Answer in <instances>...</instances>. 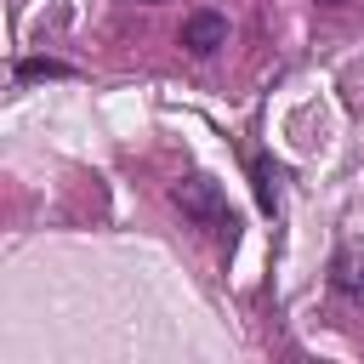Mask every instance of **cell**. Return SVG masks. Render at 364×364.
<instances>
[{"label": "cell", "mask_w": 364, "mask_h": 364, "mask_svg": "<svg viewBox=\"0 0 364 364\" xmlns=\"http://www.w3.org/2000/svg\"><path fill=\"white\" fill-rule=\"evenodd\" d=\"M171 199L182 205V216H188V222L210 228V233H216V239H222V245L233 250V239H239V216H233L228 193H222V188H216L210 176H199V171H193V176H182V182L171 188Z\"/></svg>", "instance_id": "1"}, {"label": "cell", "mask_w": 364, "mask_h": 364, "mask_svg": "<svg viewBox=\"0 0 364 364\" xmlns=\"http://www.w3.org/2000/svg\"><path fill=\"white\" fill-rule=\"evenodd\" d=\"M330 290L364 301V239H341L330 256Z\"/></svg>", "instance_id": "2"}, {"label": "cell", "mask_w": 364, "mask_h": 364, "mask_svg": "<svg viewBox=\"0 0 364 364\" xmlns=\"http://www.w3.org/2000/svg\"><path fill=\"white\" fill-rule=\"evenodd\" d=\"M182 46L193 57H210L216 46H228V17L222 11H188L182 17Z\"/></svg>", "instance_id": "3"}, {"label": "cell", "mask_w": 364, "mask_h": 364, "mask_svg": "<svg viewBox=\"0 0 364 364\" xmlns=\"http://www.w3.org/2000/svg\"><path fill=\"white\" fill-rule=\"evenodd\" d=\"M68 74H74V68H68V63H57V57H23V63L11 68V80H17V85H28V80H68Z\"/></svg>", "instance_id": "4"}, {"label": "cell", "mask_w": 364, "mask_h": 364, "mask_svg": "<svg viewBox=\"0 0 364 364\" xmlns=\"http://www.w3.org/2000/svg\"><path fill=\"white\" fill-rule=\"evenodd\" d=\"M250 176H256V205L273 216V210H279V165H267V159L256 154V159H250Z\"/></svg>", "instance_id": "5"}]
</instances>
